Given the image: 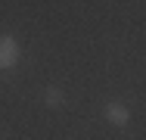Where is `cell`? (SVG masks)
Returning a JSON list of instances; mask_svg holds the SVG:
<instances>
[{
	"label": "cell",
	"instance_id": "cell-1",
	"mask_svg": "<svg viewBox=\"0 0 146 140\" xmlns=\"http://www.w3.org/2000/svg\"><path fill=\"white\" fill-rule=\"evenodd\" d=\"M22 59V47L13 34H0V69H16V62Z\"/></svg>",
	"mask_w": 146,
	"mask_h": 140
},
{
	"label": "cell",
	"instance_id": "cell-2",
	"mask_svg": "<svg viewBox=\"0 0 146 140\" xmlns=\"http://www.w3.org/2000/svg\"><path fill=\"white\" fill-rule=\"evenodd\" d=\"M103 115H106V121L115 125V128H124V125L131 121V109H127L124 103H106Z\"/></svg>",
	"mask_w": 146,
	"mask_h": 140
},
{
	"label": "cell",
	"instance_id": "cell-3",
	"mask_svg": "<svg viewBox=\"0 0 146 140\" xmlns=\"http://www.w3.org/2000/svg\"><path fill=\"white\" fill-rule=\"evenodd\" d=\"M44 100H47V106H50V109H59V106L65 103V97H62V90H59V87H47Z\"/></svg>",
	"mask_w": 146,
	"mask_h": 140
}]
</instances>
